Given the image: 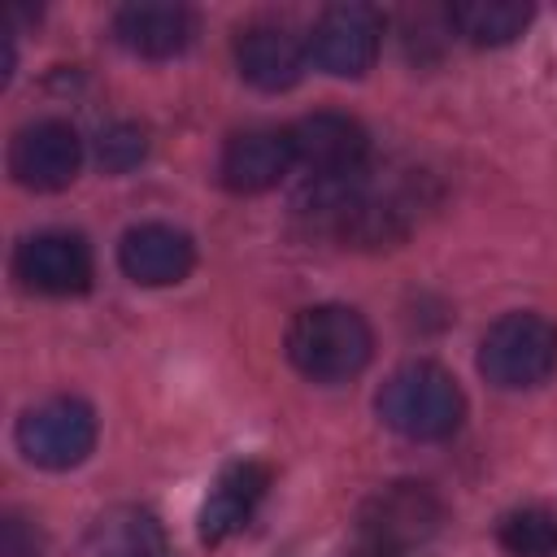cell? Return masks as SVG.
<instances>
[{"instance_id": "15", "label": "cell", "mask_w": 557, "mask_h": 557, "mask_svg": "<svg viewBox=\"0 0 557 557\" xmlns=\"http://www.w3.org/2000/svg\"><path fill=\"white\" fill-rule=\"evenodd\" d=\"M535 9L522 0H457L444 9V22L453 35H461L474 48H500L513 44L531 26Z\"/></svg>"}, {"instance_id": "16", "label": "cell", "mask_w": 557, "mask_h": 557, "mask_svg": "<svg viewBox=\"0 0 557 557\" xmlns=\"http://www.w3.org/2000/svg\"><path fill=\"white\" fill-rule=\"evenodd\" d=\"M496 544L509 557H557V509L522 505L496 522Z\"/></svg>"}, {"instance_id": "7", "label": "cell", "mask_w": 557, "mask_h": 557, "mask_svg": "<svg viewBox=\"0 0 557 557\" xmlns=\"http://www.w3.org/2000/svg\"><path fill=\"white\" fill-rule=\"evenodd\" d=\"M78 165H83V139L61 117H39V122H30V126H22L13 135L9 170L30 191H61V187H70Z\"/></svg>"}, {"instance_id": "6", "label": "cell", "mask_w": 557, "mask_h": 557, "mask_svg": "<svg viewBox=\"0 0 557 557\" xmlns=\"http://www.w3.org/2000/svg\"><path fill=\"white\" fill-rule=\"evenodd\" d=\"M383 44V13L370 4H331L318 13L305 48L318 70L335 78H361Z\"/></svg>"}, {"instance_id": "3", "label": "cell", "mask_w": 557, "mask_h": 557, "mask_svg": "<svg viewBox=\"0 0 557 557\" xmlns=\"http://www.w3.org/2000/svg\"><path fill=\"white\" fill-rule=\"evenodd\" d=\"M479 370L487 383L518 392L557 370V326L544 313H505L479 344Z\"/></svg>"}, {"instance_id": "17", "label": "cell", "mask_w": 557, "mask_h": 557, "mask_svg": "<svg viewBox=\"0 0 557 557\" xmlns=\"http://www.w3.org/2000/svg\"><path fill=\"white\" fill-rule=\"evenodd\" d=\"M144 152H148V139H144V131L131 126V122H113V126H104L100 139H96V157H100V165H104L109 174H122V170L139 165Z\"/></svg>"}, {"instance_id": "10", "label": "cell", "mask_w": 557, "mask_h": 557, "mask_svg": "<svg viewBox=\"0 0 557 557\" xmlns=\"http://www.w3.org/2000/svg\"><path fill=\"white\" fill-rule=\"evenodd\" d=\"M292 165H296L292 126L287 131L283 126H248L226 139L218 178H222V187H231L239 196H257V191H270Z\"/></svg>"}, {"instance_id": "19", "label": "cell", "mask_w": 557, "mask_h": 557, "mask_svg": "<svg viewBox=\"0 0 557 557\" xmlns=\"http://www.w3.org/2000/svg\"><path fill=\"white\" fill-rule=\"evenodd\" d=\"M0 557H39V531L22 513H4L0 522Z\"/></svg>"}, {"instance_id": "1", "label": "cell", "mask_w": 557, "mask_h": 557, "mask_svg": "<svg viewBox=\"0 0 557 557\" xmlns=\"http://www.w3.org/2000/svg\"><path fill=\"white\" fill-rule=\"evenodd\" d=\"M287 361L313 383H348L370 366V322L348 305L300 309L287 326Z\"/></svg>"}, {"instance_id": "14", "label": "cell", "mask_w": 557, "mask_h": 557, "mask_svg": "<svg viewBox=\"0 0 557 557\" xmlns=\"http://www.w3.org/2000/svg\"><path fill=\"white\" fill-rule=\"evenodd\" d=\"M265 487H270V470L261 461H231L213 479V487H209V496L200 505V540L205 544H222L226 535L244 531L248 518L257 513Z\"/></svg>"}, {"instance_id": "13", "label": "cell", "mask_w": 557, "mask_h": 557, "mask_svg": "<svg viewBox=\"0 0 557 557\" xmlns=\"http://www.w3.org/2000/svg\"><path fill=\"white\" fill-rule=\"evenodd\" d=\"M113 35L126 52L148 57V61H165L178 57L191 35H196V17L183 4H157V0H139V4H122L113 13Z\"/></svg>"}, {"instance_id": "11", "label": "cell", "mask_w": 557, "mask_h": 557, "mask_svg": "<svg viewBox=\"0 0 557 557\" xmlns=\"http://www.w3.org/2000/svg\"><path fill=\"white\" fill-rule=\"evenodd\" d=\"M117 265L139 287H170V283H183L191 274L196 244L187 231H178L170 222H144V226H131L122 235Z\"/></svg>"}, {"instance_id": "18", "label": "cell", "mask_w": 557, "mask_h": 557, "mask_svg": "<svg viewBox=\"0 0 557 557\" xmlns=\"http://www.w3.org/2000/svg\"><path fill=\"white\" fill-rule=\"evenodd\" d=\"M109 557H165V544H161L152 518H135V522H126V535L109 548Z\"/></svg>"}, {"instance_id": "12", "label": "cell", "mask_w": 557, "mask_h": 557, "mask_svg": "<svg viewBox=\"0 0 557 557\" xmlns=\"http://www.w3.org/2000/svg\"><path fill=\"white\" fill-rule=\"evenodd\" d=\"M309 48L278 22H252L235 39V65L239 74L261 91H287L305 74Z\"/></svg>"}, {"instance_id": "2", "label": "cell", "mask_w": 557, "mask_h": 557, "mask_svg": "<svg viewBox=\"0 0 557 557\" xmlns=\"http://www.w3.org/2000/svg\"><path fill=\"white\" fill-rule=\"evenodd\" d=\"M374 405H379V418L396 435L418 440V444L448 440L466 418V396L457 379L435 361H409L392 370Z\"/></svg>"}, {"instance_id": "5", "label": "cell", "mask_w": 557, "mask_h": 557, "mask_svg": "<svg viewBox=\"0 0 557 557\" xmlns=\"http://www.w3.org/2000/svg\"><path fill=\"white\" fill-rule=\"evenodd\" d=\"M444 522V505L426 483H387L379 487L361 513H357V535L370 544H387V548H405L413 553L418 544H426Z\"/></svg>"}, {"instance_id": "4", "label": "cell", "mask_w": 557, "mask_h": 557, "mask_svg": "<svg viewBox=\"0 0 557 557\" xmlns=\"http://www.w3.org/2000/svg\"><path fill=\"white\" fill-rule=\"evenodd\" d=\"M17 448L39 470H74L96 448V409L78 396H52L17 418Z\"/></svg>"}, {"instance_id": "9", "label": "cell", "mask_w": 557, "mask_h": 557, "mask_svg": "<svg viewBox=\"0 0 557 557\" xmlns=\"http://www.w3.org/2000/svg\"><path fill=\"white\" fill-rule=\"evenodd\" d=\"M296 161L309 178H352L370 161V135L348 113H309L292 126Z\"/></svg>"}, {"instance_id": "8", "label": "cell", "mask_w": 557, "mask_h": 557, "mask_svg": "<svg viewBox=\"0 0 557 557\" xmlns=\"http://www.w3.org/2000/svg\"><path fill=\"white\" fill-rule=\"evenodd\" d=\"M13 274L39 296H83L91 287V248L74 231H39L17 244Z\"/></svg>"}, {"instance_id": "20", "label": "cell", "mask_w": 557, "mask_h": 557, "mask_svg": "<svg viewBox=\"0 0 557 557\" xmlns=\"http://www.w3.org/2000/svg\"><path fill=\"white\" fill-rule=\"evenodd\" d=\"M348 557H413L405 548H387V544H370V540H357V548Z\"/></svg>"}]
</instances>
